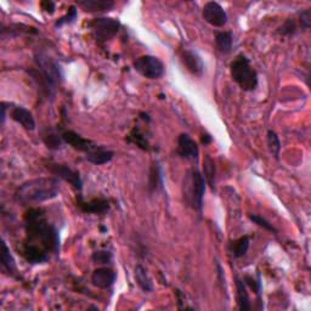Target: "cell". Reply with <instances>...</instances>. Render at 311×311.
Masks as SVG:
<instances>
[{
  "label": "cell",
  "mask_w": 311,
  "mask_h": 311,
  "mask_svg": "<svg viewBox=\"0 0 311 311\" xmlns=\"http://www.w3.org/2000/svg\"><path fill=\"white\" fill-rule=\"evenodd\" d=\"M28 242L42 247L47 253H57L60 249L59 232L51 224L46 221L40 209H30L24 217Z\"/></svg>",
  "instance_id": "1"
},
{
  "label": "cell",
  "mask_w": 311,
  "mask_h": 311,
  "mask_svg": "<svg viewBox=\"0 0 311 311\" xmlns=\"http://www.w3.org/2000/svg\"><path fill=\"white\" fill-rule=\"evenodd\" d=\"M60 183L56 177H38L23 183L15 193V199L21 204L42 203L59 195Z\"/></svg>",
  "instance_id": "2"
},
{
  "label": "cell",
  "mask_w": 311,
  "mask_h": 311,
  "mask_svg": "<svg viewBox=\"0 0 311 311\" xmlns=\"http://www.w3.org/2000/svg\"><path fill=\"white\" fill-rule=\"evenodd\" d=\"M205 191V180L198 169H191L187 171L184 177L183 192L186 203L193 209L202 212L203 197Z\"/></svg>",
  "instance_id": "3"
},
{
  "label": "cell",
  "mask_w": 311,
  "mask_h": 311,
  "mask_svg": "<svg viewBox=\"0 0 311 311\" xmlns=\"http://www.w3.org/2000/svg\"><path fill=\"white\" fill-rule=\"evenodd\" d=\"M230 72L234 81L244 91H253L258 85V74L244 55H239L234 60L230 66Z\"/></svg>",
  "instance_id": "4"
},
{
  "label": "cell",
  "mask_w": 311,
  "mask_h": 311,
  "mask_svg": "<svg viewBox=\"0 0 311 311\" xmlns=\"http://www.w3.org/2000/svg\"><path fill=\"white\" fill-rule=\"evenodd\" d=\"M88 27L95 39H96L97 42L103 43L112 39V38L118 33L120 28V22L116 20V18L99 17L94 18V20L89 22Z\"/></svg>",
  "instance_id": "5"
},
{
  "label": "cell",
  "mask_w": 311,
  "mask_h": 311,
  "mask_svg": "<svg viewBox=\"0 0 311 311\" xmlns=\"http://www.w3.org/2000/svg\"><path fill=\"white\" fill-rule=\"evenodd\" d=\"M134 68L142 77L147 79H158L163 77L164 65L158 57L152 55H144L138 57L134 61Z\"/></svg>",
  "instance_id": "6"
},
{
  "label": "cell",
  "mask_w": 311,
  "mask_h": 311,
  "mask_svg": "<svg viewBox=\"0 0 311 311\" xmlns=\"http://www.w3.org/2000/svg\"><path fill=\"white\" fill-rule=\"evenodd\" d=\"M36 62L38 67H39V71L49 79V82L54 87H56V84L62 81V73L60 66L57 65V62L54 61L51 57L44 55V54H39L36 57Z\"/></svg>",
  "instance_id": "7"
},
{
  "label": "cell",
  "mask_w": 311,
  "mask_h": 311,
  "mask_svg": "<svg viewBox=\"0 0 311 311\" xmlns=\"http://www.w3.org/2000/svg\"><path fill=\"white\" fill-rule=\"evenodd\" d=\"M203 18L213 27H224L227 23L226 11L215 2H208L203 6Z\"/></svg>",
  "instance_id": "8"
},
{
  "label": "cell",
  "mask_w": 311,
  "mask_h": 311,
  "mask_svg": "<svg viewBox=\"0 0 311 311\" xmlns=\"http://www.w3.org/2000/svg\"><path fill=\"white\" fill-rule=\"evenodd\" d=\"M21 254L31 264H43L49 260V253L45 249L28 241L22 244Z\"/></svg>",
  "instance_id": "9"
},
{
  "label": "cell",
  "mask_w": 311,
  "mask_h": 311,
  "mask_svg": "<svg viewBox=\"0 0 311 311\" xmlns=\"http://www.w3.org/2000/svg\"><path fill=\"white\" fill-rule=\"evenodd\" d=\"M177 153L185 160H197L198 146L189 134H180L177 139Z\"/></svg>",
  "instance_id": "10"
},
{
  "label": "cell",
  "mask_w": 311,
  "mask_h": 311,
  "mask_svg": "<svg viewBox=\"0 0 311 311\" xmlns=\"http://www.w3.org/2000/svg\"><path fill=\"white\" fill-rule=\"evenodd\" d=\"M47 168H49L50 171L55 174V175L61 177V179L65 180V182L71 184L74 189L82 190V187H83V183H82V179L81 176H79V174L77 171L72 170L71 168L62 166V164H49V167Z\"/></svg>",
  "instance_id": "11"
},
{
  "label": "cell",
  "mask_w": 311,
  "mask_h": 311,
  "mask_svg": "<svg viewBox=\"0 0 311 311\" xmlns=\"http://www.w3.org/2000/svg\"><path fill=\"white\" fill-rule=\"evenodd\" d=\"M61 138H62V140L66 142V144L71 145L74 150L85 152V153H88V152L97 148V146L95 142L88 140V139L82 138L81 135L77 134V133H74V132H71V130L63 133Z\"/></svg>",
  "instance_id": "12"
},
{
  "label": "cell",
  "mask_w": 311,
  "mask_h": 311,
  "mask_svg": "<svg viewBox=\"0 0 311 311\" xmlns=\"http://www.w3.org/2000/svg\"><path fill=\"white\" fill-rule=\"evenodd\" d=\"M116 278V272L109 268L96 269L93 272V275H91V282H93V284L99 288H102V290L110 288L111 286L114 283Z\"/></svg>",
  "instance_id": "13"
},
{
  "label": "cell",
  "mask_w": 311,
  "mask_h": 311,
  "mask_svg": "<svg viewBox=\"0 0 311 311\" xmlns=\"http://www.w3.org/2000/svg\"><path fill=\"white\" fill-rule=\"evenodd\" d=\"M11 118L15 120L16 123L21 124L24 129L27 130H34L36 129V120H34L33 114L31 111L22 106H16L11 111Z\"/></svg>",
  "instance_id": "14"
},
{
  "label": "cell",
  "mask_w": 311,
  "mask_h": 311,
  "mask_svg": "<svg viewBox=\"0 0 311 311\" xmlns=\"http://www.w3.org/2000/svg\"><path fill=\"white\" fill-rule=\"evenodd\" d=\"M182 60L184 65L186 66V68L189 69V72H191L195 75H202L203 71H204V65L201 57L198 56V54L191 50H185L182 55Z\"/></svg>",
  "instance_id": "15"
},
{
  "label": "cell",
  "mask_w": 311,
  "mask_h": 311,
  "mask_svg": "<svg viewBox=\"0 0 311 311\" xmlns=\"http://www.w3.org/2000/svg\"><path fill=\"white\" fill-rule=\"evenodd\" d=\"M77 4L88 12H106L114 6L112 0H79Z\"/></svg>",
  "instance_id": "16"
},
{
  "label": "cell",
  "mask_w": 311,
  "mask_h": 311,
  "mask_svg": "<svg viewBox=\"0 0 311 311\" xmlns=\"http://www.w3.org/2000/svg\"><path fill=\"white\" fill-rule=\"evenodd\" d=\"M78 205L85 213H94V214H106L110 211L109 202L105 199H93L90 202H83L82 197H79Z\"/></svg>",
  "instance_id": "17"
},
{
  "label": "cell",
  "mask_w": 311,
  "mask_h": 311,
  "mask_svg": "<svg viewBox=\"0 0 311 311\" xmlns=\"http://www.w3.org/2000/svg\"><path fill=\"white\" fill-rule=\"evenodd\" d=\"M114 153L112 151L106 150V148L102 147H97L95 150L88 152L85 158H87L88 162L95 164V166H101V164H106L109 162L112 161Z\"/></svg>",
  "instance_id": "18"
},
{
  "label": "cell",
  "mask_w": 311,
  "mask_h": 311,
  "mask_svg": "<svg viewBox=\"0 0 311 311\" xmlns=\"http://www.w3.org/2000/svg\"><path fill=\"white\" fill-rule=\"evenodd\" d=\"M135 280L138 282L139 287L141 288L144 292H151L153 290V284H152V281L148 276L147 271L144 266L141 265H136L135 268Z\"/></svg>",
  "instance_id": "19"
},
{
  "label": "cell",
  "mask_w": 311,
  "mask_h": 311,
  "mask_svg": "<svg viewBox=\"0 0 311 311\" xmlns=\"http://www.w3.org/2000/svg\"><path fill=\"white\" fill-rule=\"evenodd\" d=\"M203 177H204L205 183H208V185L214 189L215 184V164L214 161L212 160V157L209 154L204 156V160H203Z\"/></svg>",
  "instance_id": "20"
},
{
  "label": "cell",
  "mask_w": 311,
  "mask_h": 311,
  "mask_svg": "<svg viewBox=\"0 0 311 311\" xmlns=\"http://www.w3.org/2000/svg\"><path fill=\"white\" fill-rule=\"evenodd\" d=\"M236 288H237V301H239V307L241 310L246 311L250 310V301L248 293H247L246 290V284L240 278H236Z\"/></svg>",
  "instance_id": "21"
},
{
  "label": "cell",
  "mask_w": 311,
  "mask_h": 311,
  "mask_svg": "<svg viewBox=\"0 0 311 311\" xmlns=\"http://www.w3.org/2000/svg\"><path fill=\"white\" fill-rule=\"evenodd\" d=\"M215 43H217L219 51L228 54L232 49V34L230 32H219L215 36Z\"/></svg>",
  "instance_id": "22"
},
{
  "label": "cell",
  "mask_w": 311,
  "mask_h": 311,
  "mask_svg": "<svg viewBox=\"0 0 311 311\" xmlns=\"http://www.w3.org/2000/svg\"><path fill=\"white\" fill-rule=\"evenodd\" d=\"M0 260H2V266L4 268L9 274H15L16 271V264L14 256L11 255L10 249L6 246V243L3 241L2 243V255H0Z\"/></svg>",
  "instance_id": "23"
},
{
  "label": "cell",
  "mask_w": 311,
  "mask_h": 311,
  "mask_svg": "<svg viewBox=\"0 0 311 311\" xmlns=\"http://www.w3.org/2000/svg\"><path fill=\"white\" fill-rule=\"evenodd\" d=\"M128 140L130 142H133V144H135L136 146H139V147L142 148V150L145 151L150 150V144H148L147 139L145 138V135L142 134L139 129L135 128L132 133H130Z\"/></svg>",
  "instance_id": "24"
},
{
  "label": "cell",
  "mask_w": 311,
  "mask_h": 311,
  "mask_svg": "<svg viewBox=\"0 0 311 311\" xmlns=\"http://www.w3.org/2000/svg\"><path fill=\"white\" fill-rule=\"evenodd\" d=\"M162 184H163V175H162V170H161L160 166H158L157 163H154L150 170V183H148V185H150V190H157L158 187L162 186Z\"/></svg>",
  "instance_id": "25"
},
{
  "label": "cell",
  "mask_w": 311,
  "mask_h": 311,
  "mask_svg": "<svg viewBox=\"0 0 311 311\" xmlns=\"http://www.w3.org/2000/svg\"><path fill=\"white\" fill-rule=\"evenodd\" d=\"M249 248V237L248 236H243L241 237L234 243V255L236 258H241V256L246 255L247 252H248Z\"/></svg>",
  "instance_id": "26"
},
{
  "label": "cell",
  "mask_w": 311,
  "mask_h": 311,
  "mask_svg": "<svg viewBox=\"0 0 311 311\" xmlns=\"http://www.w3.org/2000/svg\"><path fill=\"white\" fill-rule=\"evenodd\" d=\"M268 145L271 153L275 156V158H277L278 160V156H280V151H281V142L278 136L276 135V133L272 132V130H270L268 133Z\"/></svg>",
  "instance_id": "27"
},
{
  "label": "cell",
  "mask_w": 311,
  "mask_h": 311,
  "mask_svg": "<svg viewBox=\"0 0 311 311\" xmlns=\"http://www.w3.org/2000/svg\"><path fill=\"white\" fill-rule=\"evenodd\" d=\"M77 16H78V10H77V8H75L74 5L69 6L67 14H66L65 16H62L61 18H59V20L56 21L55 26H56V27H61V26H63V24L72 23V22L74 21L75 18H77Z\"/></svg>",
  "instance_id": "28"
},
{
  "label": "cell",
  "mask_w": 311,
  "mask_h": 311,
  "mask_svg": "<svg viewBox=\"0 0 311 311\" xmlns=\"http://www.w3.org/2000/svg\"><path fill=\"white\" fill-rule=\"evenodd\" d=\"M249 219L253 221V223L256 224L260 227H263V228H264V230L269 231V232L277 234V230H276V228L272 226V224H270L269 221L266 220V219L262 218V217H260V215H258V214H249Z\"/></svg>",
  "instance_id": "29"
},
{
  "label": "cell",
  "mask_w": 311,
  "mask_h": 311,
  "mask_svg": "<svg viewBox=\"0 0 311 311\" xmlns=\"http://www.w3.org/2000/svg\"><path fill=\"white\" fill-rule=\"evenodd\" d=\"M44 142L51 150H60L62 147V138L55 134H47L44 136Z\"/></svg>",
  "instance_id": "30"
},
{
  "label": "cell",
  "mask_w": 311,
  "mask_h": 311,
  "mask_svg": "<svg viewBox=\"0 0 311 311\" xmlns=\"http://www.w3.org/2000/svg\"><path fill=\"white\" fill-rule=\"evenodd\" d=\"M93 260L95 263H99V264H109L112 260V254L107 250H97L93 254Z\"/></svg>",
  "instance_id": "31"
},
{
  "label": "cell",
  "mask_w": 311,
  "mask_h": 311,
  "mask_svg": "<svg viewBox=\"0 0 311 311\" xmlns=\"http://www.w3.org/2000/svg\"><path fill=\"white\" fill-rule=\"evenodd\" d=\"M278 32H280L281 34H283V36H288V34L294 33V32H296V23H294L293 20H287Z\"/></svg>",
  "instance_id": "32"
},
{
  "label": "cell",
  "mask_w": 311,
  "mask_h": 311,
  "mask_svg": "<svg viewBox=\"0 0 311 311\" xmlns=\"http://www.w3.org/2000/svg\"><path fill=\"white\" fill-rule=\"evenodd\" d=\"M311 23V12L310 10H305L300 14V24L304 30H309Z\"/></svg>",
  "instance_id": "33"
},
{
  "label": "cell",
  "mask_w": 311,
  "mask_h": 311,
  "mask_svg": "<svg viewBox=\"0 0 311 311\" xmlns=\"http://www.w3.org/2000/svg\"><path fill=\"white\" fill-rule=\"evenodd\" d=\"M244 280H246V283H248L249 287L252 288V290L254 291L256 294L260 293V282H259V280L255 281L254 278L249 277V276H247V277L244 278Z\"/></svg>",
  "instance_id": "34"
},
{
  "label": "cell",
  "mask_w": 311,
  "mask_h": 311,
  "mask_svg": "<svg viewBox=\"0 0 311 311\" xmlns=\"http://www.w3.org/2000/svg\"><path fill=\"white\" fill-rule=\"evenodd\" d=\"M42 6L44 10L46 12H50V14H54V11H55V3L53 2H43Z\"/></svg>",
  "instance_id": "35"
},
{
  "label": "cell",
  "mask_w": 311,
  "mask_h": 311,
  "mask_svg": "<svg viewBox=\"0 0 311 311\" xmlns=\"http://www.w3.org/2000/svg\"><path fill=\"white\" fill-rule=\"evenodd\" d=\"M212 142V136L209 134H203L202 135V144L203 145H208Z\"/></svg>",
  "instance_id": "36"
},
{
  "label": "cell",
  "mask_w": 311,
  "mask_h": 311,
  "mask_svg": "<svg viewBox=\"0 0 311 311\" xmlns=\"http://www.w3.org/2000/svg\"><path fill=\"white\" fill-rule=\"evenodd\" d=\"M5 118H6L5 102H2V124H4V123H5Z\"/></svg>",
  "instance_id": "37"
},
{
  "label": "cell",
  "mask_w": 311,
  "mask_h": 311,
  "mask_svg": "<svg viewBox=\"0 0 311 311\" xmlns=\"http://www.w3.org/2000/svg\"><path fill=\"white\" fill-rule=\"evenodd\" d=\"M141 116H142V119H145V120H147V122H150V117H148V114L141 113Z\"/></svg>",
  "instance_id": "38"
}]
</instances>
